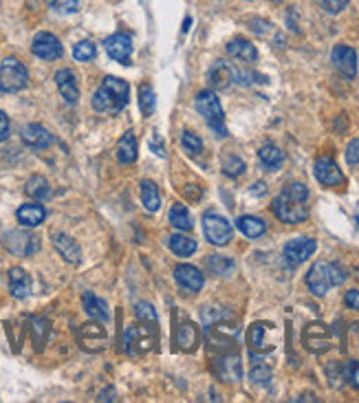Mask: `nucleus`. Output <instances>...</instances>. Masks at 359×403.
Wrapping results in <instances>:
<instances>
[{
  "instance_id": "f257e3e1",
  "label": "nucleus",
  "mask_w": 359,
  "mask_h": 403,
  "mask_svg": "<svg viewBox=\"0 0 359 403\" xmlns=\"http://www.w3.org/2000/svg\"><path fill=\"white\" fill-rule=\"evenodd\" d=\"M272 210H274L276 218L287 222V225L304 222L309 218V188L300 181L289 183L276 197Z\"/></svg>"
},
{
  "instance_id": "f03ea898",
  "label": "nucleus",
  "mask_w": 359,
  "mask_h": 403,
  "mask_svg": "<svg viewBox=\"0 0 359 403\" xmlns=\"http://www.w3.org/2000/svg\"><path fill=\"white\" fill-rule=\"evenodd\" d=\"M130 101V86L122 78H104L93 95V108L101 115L122 113Z\"/></svg>"
},
{
  "instance_id": "7ed1b4c3",
  "label": "nucleus",
  "mask_w": 359,
  "mask_h": 403,
  "mask_svg": "<svg viewBox=\"0 0 359 403\" xmlns=\"http://www.w3.org/2000/svg\"><path fill=\"white\" fill-rule=\"evenodd\" d=\"M349 278L346 274V269L335 264V262H316L311 267V271L307 274V287L313 295H318V297H324L328 293V289H333V287H339L344 285Z\"/></svg>"
},
{
  "instance_id": "20e7f679",
  "label": "nucleus",
  "mask_w": 359,
  "mask_h": 403,
  "mask_svg": "<svg viewBox=\"0 0 359 403\" xmlns=\"http://www.w3.org/2000/svg\"><path fill=\"white\" fill-rule=\"evenodd\" d=\"M194 108H197V113L205 119L207 126L216 132V137H227V128L223 124L225 113H223L220 99L216 97L214 91H201L197 95V99H194Z\"/></svg>"
},
{
  "instance_id": "39448f33",
  "label": "nucleus",
  "mask_w": 359,
  "mask_h": 403,
  "mask_svg": "<svg viewBox=\"0 0 359 403\" xmlns=\"http://www.w3.org/2000/svg\"><path fill=\"white\" fill-rule=\"evenodd\" d=\"M29 84V71L16 57L0 62V93H18Z\"/></svg>"
},
{
  "instance_id": "423d86ee",
  "label": "nucleus",
  "mask_w": 359,
  "mask_h": 403,
  "mask_svg": "<svg viewBox=\"0 0 359 403\" xmlns=\"http://www.w3.org/2000/svg\"><path fill=\"white\" fill-rule=\"evenodd\" d=\"M157 341H159L157 326H146V322H139L137 326H130L124 335V344H126V351L130 357L150 353Z\"/></svg>"
},
{
  "instance_id": "0eeeda50",
  "label": "nucleus",
  "mask_w": 359,
  "mask_h": 403,
  "mask_svg": "<svg viewBox=\"0 0 359 403\" xmlns=\"http://www.w3.org/2000/svg\"><path fill=\"white\" fill-rule=\"evenodd\" d=\"M3 245L9 253H13V256L31 258L40 251V238L27 229H11V232H5Z\"/></svg>"
},
{
  "instance_id": "6e6552de",
  "label": "nucleus",
  "mask_w": 359,
  "mask_h": 403,
  "mask_svg": "<svg viewBox=\"0 0 359 403\" xmlns=\"http://www.w3.org/2000/svg\"><path fill=\"white\" fill-rule=\"evenodd\" d=\"M238 337V326L234 324V320H218L205 326V339L209 348L214 351H230L236 344Z\"/></svg>"
},
{
  "instance_id": "1a4fd4ad",
  "label": "nucleus",
  "mask_w": 359,
  "mask_h": 403,
  "mask_svg": "<svg viewBox=\"0 0 359 403\" xmlns=\"http://www.w3.org/2000/svg\"><path fill=\"white\" fill-rule=\"evenodd\" d=\"M203 234L212 245L223 247V245H227L232 241L234 227H232V222L225 216H220L216 212H207L203 216Z\"/></svg>"
},
{
  "instance_id": "9d476101",
  "label": "nucleus",
  "mask_w": 359,
  "mask_h": 403,
  "mask_svg": "<svg viewBox=\"0 0 359 403\" xmlns=\"http://www.w3.org/2000/svg\"><path fill=\"white\" fill-rule=\"evenodd\" d=\"M302 344L309 353L322 355L333 346V333L324 322H311L302 331Z\"/></svg>"
},
{
  "instance_id": "9b49d317",
  "label": "nucleus",
  "mask_w": 359,
  "mask_h": 403,
  "mask_svg": "<svg viewBox=\"0 0 359 403\" xmlns=\"http://www.w3.org/2000/svg\"><path fill=\"white\" fill-rule=\"evenodd\" d=\"M316 249H318V243L313 241V238L297 236V238H291V241L284 245V258H287L289 264L297 267L304 260H309L313 253H316Z\"/></svg>"
},
{
  "instance_id": "f8f14e48",
  "label": "nucleus",
  "mask_w": 359,
  "mask_h": 403,
  "mask_svg": "<svg viewBox=\"0 0 359 403\" xmlns=\"http://www.w3.org/2000/svg\"><path fill=\"white\" fill-rule=\"evenodd\" d=\"M331 62L344 80L351 82L357 78V53H355V49L346 47V44H337L331 53Z\"/></svg>"
},
{
  "instance_id": "ddd939ff",
  "label": "nucleus",
  "mask_w": 359,
  "mask_h": 403,
  "mask_svg": "<svg viewBox=\"0 0 359 403\" xmlns=\"http://www.w3.org/2000/svg\"><path fill=\"white\" fill-rule=\"evenodd\" d=\"M313 174H316V178L324 188H337V185L344 183V172L337 166V161L333 157H326V155L316 161V166H313Z\"/></svg>"
},
{
  "instance_id": "4468645a",
  "label": "nucleus",
  "mask_w": 359,
  "mask_h": 403,
  "mask_svg": "<svg viewBox=\"0 0 359 403\" xmlns=\"http://www.w3.org/2000/svg\"><path fill=\"white\" fill-rule=\"evenodd\" d=\"M104 49H106L108 57L119 64H130L132 55V38L128 34H113L104 40Z\"/></svg>"
},
{
  "instance_id": "2eb2a0df",
  "label": "nucleus",
  "mask_w": 359,
  "mask_h": 403,
  "mask_svg": "<svg viewBox=\"0 0 359 403\" xmlns=\"http://www.w3.org/2000/svg\"><path fill=\"white\" fill-rule=\"evenodd\" d=\"M31 51H34L36 57L47 59V62H51V59H57V57H62V53H64L59 40H57L53 34H49V31H40V34L34 38Z\"/></svg>"
},
{
  "instance_id": "dca6fc26",
  "label": "nucleus",
  "mask_w": 359,
  "mask_h": 403,
  "mask_svg": "<svg viewBox=\"0 0 359 403\" xmlns=\"http://www.w3.org/2000/svg\"><path fill=\"white\" fill-rule=\"evenodd\" d=\"M174 280L178 282V287L190 291V293H199L205 285V276L194 264L174 267Z\"/></svg>"
},
{
  "instance_id": "f3484780",
  "label": "nucleus",
  "mask_w": 359,
  "mask_h": 403,
  "mask_svg": "<svg viewBox=\"0 0 359 403\" xmlns=\"http://www.w3.org/2000/svg\"><path fill=\"white\" fill-rule=\"evenodd\" d=\"M214 370H216V375L223 381H227V383L241 381V377H243L241 357H238V355H223V357H218V360H214Z\"/></svg>"
},
{
  "instance_id": "a211bd4d",
  "label": "nucleus",
  "mask_w": 359,
  "mask_h": 403,
  "mask_svg": "<svg viewBox=\"0 0 359 403\" xmlns=\"http://www.w3.org/2000/svg\"><path fill=\"white\" fill-rule=\"evenodd\" d=\"M55 84L59 95L64 97L66 104H78L80 99V86H78V78L71 69H62L55 73Z\"/></svg>"
},
{
  "instance_id": "6ab92c4d",
  "label": "nucleus",
  "mask_w": 359,
  "mask_h": 403,
  "mask_svg": "<svg viewBox=\"0 0 359 403\" xmlns=\"http://www.w3.org/2000/svg\"><path fill=\"white\" fill-rule=\"evenodd\" d=\"M20 137L29 148H36V150H47V148L53 143L51 132L40 124H27L20 130Z\"/></svg>"
},
{
  "instance_id": "aec40b11",
  "label": "nucleus",
  "mask_w": 359,
  "mask_h": 403,
  "mask_svg": "<svg viewBox=\"0 0 359 403\" xmlns=\"http://www.w3.org/2000/svg\"><path fill=\"white\" fill-rule=\"evenodd\" d=\"M269 331H272V324H262V322H256L249 326V333H247V341L251 351H258V353H269L274 351V341L269 339Z\"/></svg>"
},
{
  "instance_id": "412c9836",
  "label": "nucleus",
  "mask_w": 359,
  "mask_h": 403,
  "mask_svg": "<svg viewBox=\"0 0 359 403\" xmlns=\"http://www.w3.org/2000/svg\"><path fill=\"white\" fill-rule=\"evenodd\" d=\"M53 247L57 249V253H59V256H62L69 264H78V262L82 260V249H80V245L73 241L71 236H66V234L55 232V234H53Z\"/></svg>"
},
{
  "instance_id": "4be33fe9",
  "label": "nucleus",
  "mask_w": 359,
  "mask_h": 403,
  "mask_svg": "<svg viewBox=\"0 0 359 403\" xmlns=\"http://www.w3.org/2000/svg\"><path fill=\"white\" fill-rule=\"evenodd\" d=\"M207 82L214 91H225V88H230L234 82V71L223 62V59H216L212 69L207 71Z\"/></svg>"
},
{
  "instance_id": "5701e85b",
  "label": "nucleus",
  "mask_w": 359,
  "mask_h": 403,
  "mask_svg": "<svg viewBox=\"0 0 359 403\" xmlns=\"http://www.w3.org/2000/svg\"><path fill=\"white\" fill-rule=\"evenodd\" d=\"M9 291L16 300H24L31 291V278L20 267H11L9 269Z\"/></svg>"
},
{
  "instance_id": "b1692460",
  "label": "nucleus",
  "mask_w": 359,
  "mask_h": 403,
  "mask_svg": "<svg viewBox=\"0 0 359 403\" xmlns=\"http://www.w3.org/2000/svg\"><path fill=\"white\" fill-rule=\"evenodd\" d=\"M227 53L234 57V59H241L245 64H253L258 59V49L253 47V44L245 38H236L227 44Z\"/></svg>"
},
{
  "instance_id": "393cba45",
  "label": "nucleus",
  "mask_w": 359,
  "mask_h": 403,
  "mask_svg": "<svg viewBox=\"0 0 359 403\" xmlns=\"http://www.w3.org/2000/svg\"><path fill=\"white\" fill-rule=\"evenodd\" d=\"M104 344H106V331L104 326L91 322V324H84L82 328V346L86 351H101Z\"/></svg>"
},
{
  "instance_id": "a878e982",
  "label": "nucleus",
  "mask_w": 359,
  "mask_h": 403,
  "mask_svg": "<svg viewBox=\"0 0 359 403\" xmlns=\"http://www.w3.org/2000/svg\"><path fill=\"white\" fill-rule=\"evenodd\" d=\"M16 218L22 227H38L40 222L47 218V210L40 203H27L22 207H18Z\"/></svg>"
},
{
  "instance_id": "bb28decb",
  "label": "nucleus",
  "mask_w": 359,
  "mask_h": 403,
  "mask_svg": "<svg viewBox=\"0 0 359 403\" xmlns=\"http://www.w3.org/2000/svg\"><path fill=\"white\" fill-rule=\"evenodd\" d=\"M201 341V335H199V328L194 326L192 322H183L181 326H178L176 331V344L181 351L185 353H194Z\"/></svg>"
},
{
  "instance_id": "cd10ccee",
  "label": "nucleus",
  "mask_w": 359,
  "mask_h": 403,
  "mask_svg": "<svg viewBox=\"0 0 359 403\" xmlns=\"http://www.w3.org/2000/svg\"><path fill=\"white\" fill-rule=\"evenodd\" d=\"M117 159H119L122 166H130V163L137 161V137H134L132 130L124 132V137L119 139V143H117Z\"/></svg>"
},
{
  "instance_id": "c85d7f7f",
  "label": "nucleus",
  "mask_w": 359,
  "mask_h": 403,
  "mask_svg": "<svg viewBox=\"0 0 359 403\" xmlns=\"http://www.w3.org/2000/svg\"><path fill=\"white\" fill-rule=\"evenodd\" d=\"M82 304L86 309V313L91 316L93 320H99V322H108L111 320V313H108V306L104 300H99V297L91 291H86L82 295Z\"/></svg>"
},
{
  "instance_id": "c756f323",
  "label": "nucleus",
  "mask_w": 359,
  "mask_h": 403,
  "mask_svg": "<svg viewBox=\"0 0 359 403\" xmlns=\"http://www.w3.org/2000/svg\"><path fill=\"white\" fill-rule=\"evenodd\" d=\"M258 161L262 163V168L276 172V170H280V166L284 163V153L280 150L276 143H265L258 150Z\"/></svg>"
},
{
  "instance_id": "7c9ffc66",
  "label": "nucleus",
  "mask_w": 359,
  "mask_h": 403,
  "mask_svg": "<svg viewBox=\"0 0 359 403\" xmlns=\"http://www.w3.org/2000/svg\"><path fill=\"white\" fill-rule=\"evenodd\" d=\"M168 247H170V251L172 253H176V256H181V258H188V256H192L194 251H197V241H194L192 236H188V234H172L170 238H168Z\"/></svg>"
},
{
  "instance_id": "2f4dec72",
  "label": "nucleus",
  "mask_w": 359,
  "mask_h": 403,
  "mask_svg": "<svg viewBox=\"0 0 359 403\" xmlns=\"http://www.w3.org/2000/svg\"><path fill=\"white\" fill-rule=\"evenodd\" d=\"M236 227H238V232H241L243 236H247V238H260L265 232H267V225H265V220L262 218H258V216H241L236 220Z\"/></svg>"
},
{
  "instance_id": "473e14b6",
  "label": "nucleus",
  "mask_w": 359,
  "mask_h": 403,
  "mask_svg": "<svg viewBox=\"0 0 359 403\" xmlns=\"http://www.w3.org/2000/svg\"><path fill=\"white\" fill-rule=\"evenodd\" d=\"M24 192H27V197H31V199H36V201H44V199L51 197V185H49V181H47L44 176L36 174V176H31V178L27 181Z\"/></svg>"
},
{
  "instance_id": "72a5a7b5",
  "label": "nucleus",
  "mask_w": 359,
  "mask_h": 403,
  "mask_svg": "<svg viewBox=\"0 0 359 403\" xmlns=\"http://www.w3.org/2000/svg\"><path fill=\"white\" fill-rule=\"evenodd\" d=\"M205 267L209 269V274L214 276H230L234 271V260L227 258V256H220V253H212V256L207 258Z\"/></svg>"
},
{
  "instance_id": "f704fd0d",
  "label": "nucleus",
  "mask_w": 359,
  "mask_h": 403,
  "mask_svg": "<svg viewBox=\"0 0 359 403\" xmlns=\"http://www.w3.org/2000/svg\"><path fill=\"white\" fill-rule=\"evenodd\" d=\"M141 201L148 212H157L161 207V192L153 181H143L141 183Z\"/></svg>"
},
{
  "instance_id": "c9c22d12",
  "label": "nucleus",
  "mask_w": 359,
  "mask_h": 403,
  "mask_svg": "<svg viewBox=\"0 0 359 403\" xmlns=\"http://www.w3.org/2000/svg\"><path fill=\"white\" fill-rule=\"evenodd\" d=\"M170 225H174L176 229H181V232H190L192 229V218H190V212H188V207L181 205V203H176L172 205V210H170Z\"/></svg>"
},
{
  "instance_id": "e433bc0d",
  "label": "nucleus",
  "mask_w": 359,
  "mask_h": 403,
  "mask_svg": "<svg viewBox=\"0 0 359 403\" xmlns=\"http://www.w3.org/2000/svg\"><path fill=\"white\" fill-rule=\"evenodd\" d=\"M139 108L146 117H150L157 108V97H155V91L153 86L148 84H141L139 86Z\"/></svg>"
},
{
  "instance_id": "4c0bfd02",
  "label": "nucleus",
  "mask_w": 359,
  "mask_h": 403,
  "mask_svg": "<svg viewBox=\"0 0 359 403\" xmlns=\"http://www.w3.org/2000/svg\"><path fill=\"white\" fill-rule=\"evenodd\" d=\"M218 320H234V316L227 309H220V306H203V311H201L203 326L212 324V322H218Z\"/></svg>"
},
{
  "instance_id": "58836bf2",
  "label": "nucleus",
  "mask_w": 359,
  "mask_h": 403,
  "mask_svg": "<svg viewBox=\"0 0 359 403\" xmlns=\"http://www.w3.org/2000/svg\"><path fill=\"white\" fill-rule=\"evenodd\" d=\"M181 143H183V150L192 157H199L203 153V141L199 134H194L192 130H185L181 134Z\"/></svg>"
},
{
  "instance_id": "ea45409f",
  "label": "nucleus",
  "mask_w": 359,
  "mask_h": 403,
  "mask_svg": "<svg viewBox=\"0 0 359 403\" xmlns=\"http://www.w3.org/2000/svg\"><path fill=\"white\" fill-rule=\"evenodd\" d=\"M95 55H97L95 44L88 40H82L73 47V57H76L78 62H91V59H95Z\"/></svg>"
},
{
  "instance_id": "a19ab883",
  "label": "nucleus",
  "mask_w": 359,
  "mask_h": 403,
  "mask_svg": "<svg viewBox=\"0 0 359 403\" xmlns=\"http://www.w3.org/2000/svg\"><path fill=\"white\" fill-rule=\"evenodd\" d=\"M245 161L241 157H236V155H230L223 159V172H225L230 178H238L243 172H245Z\"/></svg>"
},
{
  "instance_id": "79ce46f5",
  "label": "nucleus",
  "mask_w": 359,
  "mask_h": 403,
  "mask_svg": "<svg viewBox=\"0 0 359 403\" xmlns=\"http://www.w3.org/2000/svg\"><path fill=\"white\" fill-rule=\"evenodd\" d=\"M134 318H137L139 322H150V324H157V311L150 302H139L137 306H134Z\"/></svg>"
},
{
  "instance_id": "37998d69",
  "label": "nucleus",
  "mask_w": 359,
  "mask_h": 403,
  "mask_svg": "<svg viewBox=\"0 0 359 403\" xmlns=\"http://www.w3.org/2000/svg\"><path fill=\"white\" fill-rule=\"evenodd\" d=\"M47 5L59 13H76L80 0H47Z\"/></svg>"
},
{
  "instance_id": "c03bdc74",
  "label": "nucleus",
  "mask_w": 359,
  "mask_h": 403,
  "mask_svg": "<svg viewBox=\"0 0 359 403\" xmlns=\"http://www.w3.org/2000/svg\"><path fill=\"white\" fill-rule=\"evenodd\" d=\"M320 3H322V9L326 13H333V16H337V13H342L349 7V0H320Z\"/></svg>"
},
{
  "instance_id": "a18cd8bd",
  "label": "nucleus",
  "mask_w": 359,
  "mask_h": 403,
  "mask_svg": "<svg viewBox=\"0 0 359 403\" xmlns=\"http://www.w3.org/2000/svg\"><path fill=\"white\" fill-rule=\"evenodd\" d=\"M346 379H349V383L355 388V390L359 393V362L357 360H351L346 364Z\"/></svg>"
},
{
  "instance_id": "49530a36",
  "label": "nucleus",
  "mask_w": 359,
  "mask_h": 403,
  "mask_svg": "<svg viewBox=\"0 0 359 403\" xmlns=\"http://www.w3.org/2000/svg\"><path fill=\"white\" fill-rule=\"evenodd\" d=\"M346 161L349 166H359V139H353L346 148Z\"/></svg>"
},
{
  "instance_id": "de8ad7c7",
  "label": "nucleus",
  "mask_w": 359,
  "mask_h": 403,
  "mask_svg": "<svg viewBox=\"0 0 359 403\" xmlns=\"http://www.w3.org/2000/svg\"><path fill=\"white\" fill-rule=\"evenodd\" d=\"M251 379L260 381V383H267L269 379H272V370L265 368V366H256V368L251 370Z\"/></svg>"
},
{
  "instance_id": "09e8293b",
  "label": "nucleus",
  "mask_w": 359,
  "mask_h": 403,
  "mask_svg": "<svg viewBox=\"0 0 359 403\" xmlns=\"http://www.w3.org/2000/svg\"><path fill=\"white\" fill-rule=\"evenodd\" d=\"M344 302H346V306H349V309L359 311V291H357V289L346 291V295H344Z\"/></svg>"
},
{
  "instance_id": "8fccbe9b",
  "label": "nucleus",
  "mask_w": 359,
  "mask_h": 403,
  "mask_svg": "<svg viewBox=\"0 0 359 403\" xmlns=\"http://www.w3.org/2000/svg\"><path fill=\"white\" fill-rule=\"evenodd\" d=\"M7 137H9V117L0 111V143H3Z\"/></svg>"
},
{
  "instance_id": "3c124183",
  "label": "nucleus",
  "mask_w": 359,
  "mask_h": 403,
  "mask_svg": "<svg viewBox=\"0 0 359 403\" xmlns=\"http://www.w3.org/2000/svg\"><path fill=\"white\" fill-rule=\"evenodd\" d=\"M150 148H153V150H155V155L157 157H166V150H163V141H161V137H159V134H153V139H150Z\"/></svg>"
},
{
  "instance_id": "603ef678",
  "label": "nucleus",
  "mask_w": 359,
  "mask_h": 403,
  "mask_svg": "<svg viewBox=\"0 0 359 403\" xmlns=\"http://www.w3.org/2000/svg\"><path fill=\"white\" fill-rule=\"evenodd\" d=\"M265 192H267V185L262 181H258L256 188H251V194H265Z\"/></svg>"
},
{
  "instance_id": "864d4df0",
  "label": "nucleus",
  "mask_w": 359,
  "mask_h": 403,
  "mask_svg": "<svg viewBox=\"0 0 359 403\" xmlns=\"http://www.w3.org/2000/svg\"><path fill=\"white\" fill-rule=\"evenodd\" d=\"M190 22H192V20H190V18H188V20H185V22H183V31H188V29H190Z\"/></svg>"
},
{
  "instance_id": "5fc2aeb1",
  "label": "nucleus",
  "mask_w": 359,
  "mask_h": 403,
  "mask_svg": "<svg viewBox=\"0 0 359 403\" xmlns=\"http://www.w3.org/2000/svg\"><path fill=\"white\" fill-rule=\"evenodd\" d=\"M272 3H284V0H272Z\"/></svg>"
},
{
  "instance_id": "6e6d98bb",
  "label": "nucleus",
  "mask_w": 359,
  "mask_h": 403,
  "mask_svg": "<svg viewBox=\"0 0 359 403\" xmlns=\"http://www.w3.org/2000/svg\"><path fill=\"white\" fill-rule=\"evenodd\" d=\"M357 225H359V216H357Z\"/></svg>"
}]
</instances>
